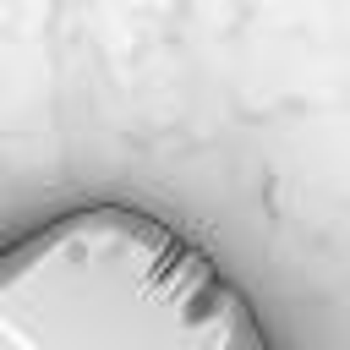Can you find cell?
<instances>
[{"label": "cell", "instance_id": "cell-1", "mask_svg": "<svg viewBox=\"0 0 350 350\" xmlns=\"http://www.w3.org/2000/svg\"><path fill=\"white\" fill-rule=\"evenodd\" d=\"M0 350L279 345L186 224L126 197H82L0 241Z\"/></svg>", "mask_w": 350, "mask_h": 350}]
</instances>
